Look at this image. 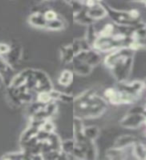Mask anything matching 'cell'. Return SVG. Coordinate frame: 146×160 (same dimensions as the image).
I'll use <instances>...</instances> for the list:
<instances>
[{"mask_svg":"<svg viewBox=\"0 0 146 160\" xmlns=\"http://www.w3.org/2000/svg\"><path fill=\"white\" fill-rule=\"evenodd\" d=\"M84 135H85V138L86 139L95 141L100 135V129H99V127L95 126V125L84 126Z\"/></svg>","mask_w":146,"mask_h":160,"instance_id":"20","label":"cell"},{"mask_svg":"<svg viewBox=\"0 0 146 160\" xmlns=\"http://www.w3.org/2000/svg\"><path fill=\"white\" fill-rule=\"evenodd\" d=\"M134 53V50L127 48L126 52L124 53L123 56L109 69L111 71L114 79L117 82H122L128 80L133 67Z\"/></svg>","mask_w":146,"mask_h":160,"instance_id":"2","label":"cell"},{"mask_svg":"<svg viewBox=\"0 0 146 160\" xmlns=\"http://www.w3.org/2000/svg\"><path fill=\"white\" fill-rule=\"evenodd\" d=\"M86 11L89 15L90 18H92L95 22L99 21L103 18H105L107 16V9L106 6L103 4H101L100 2L96 3L93 6L86 8Z\"/></svg>","mask_w":146,"mask_h":160,"instance_id":"8","label":"cell"},{"mask_svg":"<svg viewBox=\"0 0 146 160\" xmlns=\"http://www.w3.org/2000/svg\"><path fill=\"white\" fill-rule=\"evenodd\" d=\"M73 136L77 143H81L86 140L84 135V124L82 119L75 117L73 120Z\"/></svg>","mask_w":146,"mask_h":160,"instance_id":"13","label":"cell"},{"mask_svg":"<svg viewBox=\"0 0 146 160\" xmlns=\"http://www.w3.org/2000/svg\"><path fill=\"white\" fill-rule=\"evenodd\" d=\"M43 14H44V17L47 20V22L51 21V20L57 18L59 16V15L57 14V12L53 9H46L45 11H43Z\"/></svg>","mask_w":146,"mask_h":160,"instance_id":"25","label":"cell"},{"mask_svg":"<svg viewBox=\"0 0 146 160\" xmlns=\"http://www.w3.org/2000/svg\"><path fill=\"white\" fill-rule=\"evenodd\" d=\"M4 83V80H3V77H2V75L0 74V87L2 86V84Z\"/></svg>","mask_w":146,"mask_h":160,"instance_id":"27","label":"cell"},{"mask_svg":"<svg viewBox=\"0 0 146 160\" xmlns=\"http://www.w3.org/2000/svg\"><path fill=\"white\" fill-rule=\"evenodd\" d=\"M142 81H143V85H144V89H146V78H144Z\"/></svg>","mask_w":146,"mask_h":160,"instance_id":"28","label":"cell"},{"mask_svg":"<svg viewBox=\"0 0 146 160\" xmlns=\"http://www.w3.org/2000/svg\"><path fill=\"white\" fill-rule=\"evenodd\" d=\"M22 51H23L22 47L19 43L10 44V50L4 56V58L13 69L19 65L20 60L22 58Z\"/></svg>","mask_w":146,"mask_h":160,"instance_id":"7","label":"cell"},{"mask_svg":"<svg viewBox=\"0 0 146 160\" xmlns=\"http://www.w3.org/2000/svg\"><path fill=\"white\" fill-rule=\"evenodd\" d=\"M107 9V16L111 19V21L116 25H124V26H131L137 28L143 25L140 19L133 17L130 10H118L105 5Z\"/></svg>","mask_w":146,"mask_h":160,"instance_id":"3","label":"cell"},{"mask_svg":"<svg viewBox=\"0 0 146 160\" xmlns=\"http://www.w3.org/2000/svg\"><path fill=\"white\" fill-rule=\"evenodd\" d=\"M126 149L118 148L113 146L112 148H109L106 150V158L108 159H114V160H121L126 158Z\"/></svg>","mask_w":146,"mask_h":160,"instance_id":"16","label":"cell"},{"mask_svg":"<svg viewBox=\"0 0 146 160\" xmlns=\"http://www.w3.org/2000/svg\"><path fill=\"white\" fill-rule=\"evenodd\" d=\"M73 59L79 60V61H83L85 63H87L91 67H96L98 64H100L103 61L102 55L100 52H98L97 50H95L93 48H89L86 50H81L79 53L76 54Z\"/></svg>","mask_w":146,"mask_h":160,"instance_id":"4","label":"cell"},{"mask_svg":"<svg viewBox=\"0 0 146 160\" xmlns=\"http://www.w3.org/2000/svg\"><path fill=\"white\" fill-rule=\"evenodd\" d=\"M145 26H146V24H145Z\"/></svg>","mask_w":146,"mask_h":160,"instance_id":"29","label":"cell"},{"mask_svg":"<svg viewBox=\"0 0 146 160\" xmlns=\"http://www.w3.org/2000/svg\"><path fill=\"white\" fill-rule=\"evenodd\" d=\"M131 151L135 158L140 160H146V144L138 141L132 146Z\"/></svg>","mask_w":146,"mask_h":160,"instance_id":"18","label":"cell"},{"mask_svg":"<svg viewBox=\"0 0 146 160\" xmlns=\"http://www.w3.org/2000/svg\"><path fill=\"white\" fill-rule=\"evenodd\" d=\"M127 113H130V114H144L145 113V104L144 105H140V104L132 105V106L128 109Z\"/></svg>","mask_w":146,"mask_h":160,"instance_id":"24","label":"cell"},{"mask_svg":"<svg viewBox=\"0 0 146 160\" xmlns=\"http://www.w3.org/2000/svg\"><path fill=\"white\" fill-rule=\"evenodd\" d=\"M146 116L144 114H130L126 113L120 120V126L126 129L139 128L145 122Z\"/></svg>","mask_w":146,"mask_h":160,"instance_id":"6","label":"cell"},{"mask_svg":"<svg viewBox=\"0 0 146 160\" xmlns=\"http://www.w3.org/2000/svg\"><path fill=\"white\" fill-rule=\"evenodd\" d=\"M39 130H40L39 128L34 127V126H32V125L29 124V126L24 130L23 133L21 134V136H20V141H19L20 146H21L22 144H24L25 142H27L28 140L33 138L34 136H36Z\"/></svg>","mask_w":146,"mask_h":160,"instance_id":"17","label":"cell"},{"mask_svg":"<svg viewBox=\"0 0 146 160\" xmlns=\"http://www.w3.org/2000/svg\"><path fill=\"white\" fill-rule=\"evenodd\" d=\"M116 87L119 91H122L125 93L134 95V96L139 97L140 94L142 93L144 90V85L142 80H133V81H122V82H117Z\"/></svg>","mask_w":146,"mask_h":160,"instance_id":"5","label":"cell"},{"mask_svg":"<svg viewBox=\"0 0 146 160\" xmlns=\"http://www.w3.org/2000/svg\"><path fill=\"white\" fill-rule=\"evenodd\" d=\"M73 20L80 25H86V26H89V25L95 23L94 20L89 17V15H88V13L86 11V8L85 7L80 9L77 12H74Z\"/></svg>","mask_w":146,"mask_h":160,"instance_id":"14","label":"cell"},{"mask_svg":"<svg viewBox=\"0 0 146 160\" xmlns=\"http://www.w3.org/2000/svg\"><path fill=\"white\" fill-rule=\"evenodd\" d=\"M69 64L71 66L72 71L74 73H76L77 75H80V76H87L93 70V67H91L87 63H85L83 61H79V60L76 59H73Z\"/></svg>","mask_w":146,"mask_h":160,"instance_id":"9","label":"cell"},{"mask_svg":"<svg viewBox=\"0 0 146 160\" xmlns=\"http://www.w3.org/2000/svg\"><path fill=\"white\" fill-rule=\"evenodd\" d=\"M138 142V138L132 134H124L121 136H118L114 142V146L118 148H131L133 145Z\"/></svg>","mask_w":146,"mask_h":160,"instance_id":"10","label":"cell"},{"mask_svg":"<svg viewBox=\"0 0 146 160\" xmlns=\"http://www.w3.org/2000/svg\"><path fill=\"white\" fill-rule=\"evenodd\" d=\"M1 159H10V160H24L29 159V155L24 151V150H20V151H13L4 154L1 156Z\"/></svg>","mask_w":146,"mask_h":160,"instance_id":"21","label":"cell"},{"mask_svg":"<svg viewBox=\"0 0 146 160\" xmlns=\"http://www.w3.org/2000/svg\"><path fill=\"white\" fill-rule=\"evenodd\" d=\"M74 79V72L71 69H64L59 73L57 82L60 86L63 87H68L70 84L73 82Z\"/></svg>","mask_w":146,"mask_h":160,"instance_id":"15","label":"cell"},{"mask_svg":"<svg viewBox=\"0 0 146 160\" xmlns=\"http://www.w3.org/2000/svg\"><path fill=\"white\" fill-rule=\"evenodd\" d=\"M28 23L31 26L38 29H45L47 25V20L44 17V14L41 11H34L28 17Z\"/></svg>","mask_w":146,"mask_h":160,"instance_id":"11","label":"cell"},{"mask_svg":"<svg viewBox=\"0 0 146 160\" xmlns=\"http://www.w3.org/2000/svg\"><path fill=\"white\" fill-rule=\"evenodd\" d=\"M10 50V44L4 43V42H0V55L1 56H5Z\"/></svg>","mask_w":146,"mask_h":160,"instance_id":"26","label":"cell"},{"mask_svg":"<svg viewBox=\"0 0 146 160\" xmlns=\"http://www.w3.org/2000/svg\"><path fill=\"white\" fill-rule=\"evenodd\" d=\"M77 145L76 140L74 138L73 139H66V140H62L61 143V151L66 155V157L68 159V155L72 152V150L74 147Z\"/></svg>","mask_w":146,"mask_h":160,"instance_id":"22","label":"cell"},{"mask_svg":"<svg viewBox=\"0 0 146 160\" xmlns=\"http://www.w3.org/2000/svg\"><path fill=\"white\" fill-rule=\"evenodd\" d=\"M81 148L83 149L85 154V159H96L97 158V147L94 141L86 139L85 141L78 143Z\"/></svg>","mask_w":146,"mask_h":160,"instance_id":"12","label":"cell"},{"mask_svg":"<svg viewBox=\"0 0 146 160\" xmlns=\"http://www.w3.org/2000/svg\"><path fill=\"white\" fill-rule=\"evenodd\" d=\"M40 130H42V131L46 132V133L55 132V124L51 120V118L45 120V121L42 123L41 127H40Z\"/></svg>","mask_w":146,"mask_h":160,"instance_id":"23","label":"cell"},{"mask_svg":"<svg viewBox=\"0 0 146 160\" xmlns=\"http://www.w3.org/2000/svg\"><path fill=\"white\" fill-rule=\"evenodd\" d=\"M65 28V21L62 17L58 16L57 18H55L51 21H48L46 28L47 30H50V31H61Z\"/></svg>","mask_w":146,"mask_h":160,"instance_id":"19","label":"cell"},{"mask_svg":"<svg viewBox=\"0 0 146 160\" xmlns=\"http://www.w3.org/2000/svg\"><path fill=\"white\" fill-rule=\"evenodd\" d=\"M73 114L74 117L82 119H92L101 116L106 112L108 103L102 94H98L97 90L91 88L83 91L74 98Z\"/></svg>","mask_w":146,"mask_h":160,"instance_id":"1","label":"cell"}]
</instances>
